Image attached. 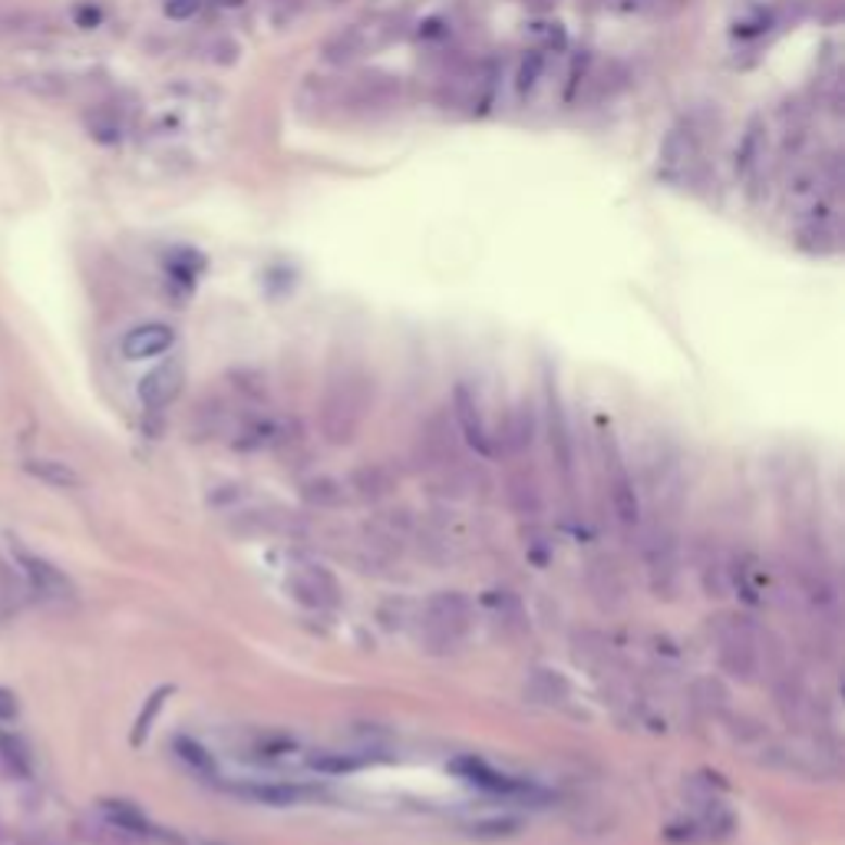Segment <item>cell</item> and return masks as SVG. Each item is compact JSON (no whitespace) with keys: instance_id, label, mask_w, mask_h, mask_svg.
Returning <instances> with one entry per match:
<instances>
[{"instance_id":"6da1fadb","label":"cell","mask_w":845,"mask_h":845,"mask_svg":"<svg viewBox=\"0 0 845 845\" xmlns=\"http://www.w3.org/2000/svg\"><path fill=\"white\" fill-rule=\"evenodd\" d=\"M367 403H370V393H367L364 377L333 380L327 387L324 406H320V433L327 437V443H333V446L351 443L367 413Z\"/></svg>"},{"instance_id":"7a4b0ae2","label":"cell","mask_w":845,"mask_h":845,"mask_svg":"<svg viewBox=\"0 0 845 845\" xmlns=\"http://www.w3.org/2000/svg\"><path fill=\"white\" fill-rule=\"evenodd\" d=\"M717 654L727 673L740 681H753L764 664V651H759V631L746 618H723L717 625Z\"/></svg>"},{"instance_id":"3957f363","label":"cell","mask_w":845,"mask_h":845,"mask_svg":"<svg viewBox=\"0 0 845 845\" xmlns=\"http://www.w3.org/2000/svg\"><path fill=\"white\" fill-rule=\"evenodd\" d=\"M472 605L459 591H440L430 598L427 611H422V625H427V644L430 647H456L463 634L469 631Z\"/></svg>"},{"instance_id":"277c9868","label":"cell","mask_w":845,"mask_h":845,"mask_svg":"<svg viewBox=\"0 0 845 845\" xmlns=\"http://www.w3.org/2000/svg\"><path fill=\"white\" fill-rule=\"evenodd\" d=\"M14 558H17V568L24 571L27 584L34 588V595H40L47 602H73L76 598L73 581L53 562H47V558H40V555H34L21 545H14Z\"/></svg>"},{"instance_id":"5b68a950","label":"cell","mask_w":845,"mask_h":845,"mask_svg":"<svg viewBox=\"0 0 845 845\" xmlns=\"http://www.w3.org/2000/svg\"><path fill=\"white\" fill-rule=\"evenodd\" d=\"M291 595L301 602V605H307V608H317V611H327V608H337V581L320 568V565H301V568H294V575H291Z\"/></svg>"},{"instance_id":"8992f818","label":"cell","mask_w":845,"mask_h":845,"mask_svg":"<svg viewBox=\"0 0 845 845\" xmlns=\"http://www.w3.org/2000/svg\"><path fill=\"white\" fill-rule=\"evenodd\" d=\"M453 416H456V422H459V433L466 437V443H469L476 453L492 456V437H489V427H485V419H482V406H479L476 393H472L466 383H459V387L453 390Z\"/></svg>"},{"instance_id":"52a82bcc","label":"cell","mask_w":845,"mask_h":845,"mask_svg":"<svg viewBox=\"0 0 845 845\" xmlns=\"http://www.w3.org/2000/svg\"><path fill=\"white\" fill-rule=\"evenodd\" d=\"M182 383H186L182 364L179 361H165V364H159L155 370H149L139 380V400L149 409H165L168 403L182 393Z\"/></svg>"},{"instance_id":"ba28073f","label":"cell","mask_w":845,"mask_h":845,"mask_svg":"<svg viewBox=\"0 0 845 845\" xmlns=\"http://www.w3.org/2000/svg\"><path fill=\"white\" fill-rule=\"evenodd\" d=\"M173 344H176V330L168 324H139L123 337L119 348L126 361H149L165 354Z\"/></svg>"},{"instance_id":"9c48e42d","label":"cell","mask_w":845,"mask_h":845,"mask_svg":"<svg viewBox=\"0 0 845 845\" xmlns=\"http://www.w3.org/2000/svg\"><path fill=\"white\" fill-rule=\"evenodd\" d=\"M615 466V476H611V509L618 516V522L625 529H634L641 522V502H638V492H634V482L631 476L618 466V459L611 463Z\"/></svg>"},{"instance_id":"30bf717a","label":"cell","mask_w":845,"mask_h":845,"mask_svg":"<svg viewBox=\"0 0 845 845\" xmlns=\"http://www.w3.org/2000/svg\"><path fill=\"white\" fill-rule=\"evenodd\" d=\"M100 816L116 829V832H126V835H149L152 825L146 819V812L126 799H106L100 803Z\"/></svg>"},{"instance_id":"8fae6325","label":"cell","mask_w":845,"mask_h":845,"mask_svg":"<svg viewBox=\"0 0 845 845\" xmlns=\"http://www.w3.org/2000/svg\"><path fill=\"white\" fill-rule=\"evenodd\" d=\"M235 793L255 799V803H265V806H294L311 796V790H304L298 783H248V786H238Z\"/></svg>"},{"instance_id":"7c38bea8","label":"cell","mask_w":845,"mask_h":845,"mask_svg":"<svg viewBox=\"0 0 845 845\" xmlns=\"http://www.w3.org/2000/svg\"><path fill=\"white\" fill-rule=\"evenodd\" d=\"M535 440V413H532V403H519L513 413H509V422H505V450H529Z\"/></svg>"},{"instance_id":"4fadbf2b","label":"cell","mask_w":845,"mask_h":845,"mask_svg":"<svg viewBox=\"0 0 845 845\" xmlns=\"http://www.w3.org/2000/svg\"><path fill=\"white\" fill-rule=\"evenodd\" d=\"M24 469L34 479H40L43 485H53V489H76L79 485V472L63 459H30V463H24Z\"/></svg>"},{"instance_id":"5bb4252c","label":"cell","mask_w":845,"mask_h":845,"mask_svg":"<svg viewBox=\"0 0 845 845\" xmlns=\"http://www.w3.org/2000/svg\"><path fill=\"white\" fill-rule=\"evenodd\" d=\"M548 433H552V453L558 456V466L568 472L571 469V437H568V422H565L562 403L552 390H548Z\"/></svg>"},{"instance_id":"9a60e30c","label":"cell","mask_w":845,"mask_h":845,"mask_svg":"<svg viewBox=\"0 0 845 845\" xmlns=\"http://www.w3.org/2000/svg\"><path fill=\"white\" fill-rule=\"evenodd\" d=\"M0 759H4V767L17 777L34 773V759H30L27 743L14 730H4V727H0Z\"/></svg>"},{"instance_id":"2e32d148","label":"cell","mask_w":845,"mask_h":845,"mask_svg":"<svg viewBox=\"0 0 845 845\" xmlns=\"http://www.w3.org/2000/svg\"><path fill=\"white\" fill-rule=\"evenodd\" d=\"M453 427L443 419V416H437L430 427H427V433H422V453H427V459H430V466L433 463H446L450 456H453Z\"/></svg>"},{"instance_id":"e0dca14e","label":"cell","mask_w":845,"mask_h":845,"mask_svg":"<svg viewBox=\"0 0 845 845\" xmlns=\"http://www.w3.org/2000/svg\"><path fill=\"white\" fill-rule=\"evenodd\" d=\"M351 485L357 489L361 499H370V502H374V499H380V495H387V492L393 489V476H390L387 466H380V463H367V466H361V469L354 472Z\"/></svg>"},{"instance_id":"ac0fdd59","label":"cell","mask_w":845,"mask_h":845,"mask_svg":"<svg viewBox=\"0 0 845 845\" xmlns=\"http://www.w3.org/2000/svg\"><path fill=\"white\" fill-rule=\"evenodd\" d=\"M301 499L307 505H314V509H333V505L344 502V485L330 476H317L301 485Z\"/></svg>"},{"instance_id":"d6986e66","label":"cell","mask_w":845,"mask_h":845,"mask_svg":"<svg viewBox=\"0 0 845 845\" xmlns=\"http://www.w3.org/2000/svg\"><path fill=\"white\" fill-rule=\"evenodd\" d=\"M367 50V34L361 27H348L344 34H337L327 47H324V56L330 63H348L354 56H361Z\"/></svg>"},{"instance_id":"ffe728a7","label":"cell","mask_w":845,"mask_h":845,"mask_svg":"<svg viewBox=\"0 0 845 845\" xmlns=\"http://www.w3.org/2000/svg\"><path fill=\"white\" fill-rule=\"evenodd\" d=\"M545 66H548V60H545L542 50H529V53L522 56V63H519V70H516V93H519L522 100L539 90V83H542V76H545Z\"/></svg>"},{"instance_id":"44dd1931","label":"cell","mask_w":845,"mask_h":845,"mask_svg":"<svg viewBox=\"0 0 845 845\" xmlns=\"http://www.w3.org/2000/svg\"><path fill=\"white\" fill-rule=\"evenodd\" d=\"M759 155H764V126H759V119H753L740 149H736V168H740L743 179L753 176V168L759 165Z\"/></svg>"},{"instance_id":"7402d4cb","label":"cell","mask_w":845,"mask_h":845,"mask_svg":"<svg viewBox=\"0 0 845 845\" xmlns=\"http://www.w3.org/2000/svg\"><path fill=\"white\" fill-rule=\"evenodd\" d=\"M691 155H694V136H691V129H688V133H684V129H670L667 139H664V149H660L664 165H667V168L684 165V162H691Z\"/></svg>"},{"instance_id":"603a6c76","label":"cell","mask_w":845,"mask_h":845,"mask_svg":"<svg viewBox=\"0 0 845 845\" xmlns=\"http://www.w3.org/2000/svg\"><path fill=\"white\" fill-rule=\"evenodd\" d=\"M176 753H179V759L186 767H192L196 773H205V777H212L215 773V759H212V753L205 749V746H199L196 740H189V736H179L176 740Z\"/></svg>"},{"instance_id":"cb8c5ba5","label":"cell","mask_w":845,"mask_h":845,"mask_svg":"<svg viewBox=\"0 0 845 845\" xmlns=\"http://www.w3.org/2000/svg\"><path fill=\"white\" fill-rule=\"evenodd\" d=\"M799 244L806 251H812V255H832L838 241H835V231L825 222H812L799 231Z\"/></svg>"},{"instance_id":"d4e9b609","label":"cell","mask_w":845,"mask_h":845,"mask_svg":"<svg viewBox=\"0 0 845 845\" xmlns=\"http://www.w3.org/2000/svg\"><path fill=\"white\" fill-rule=\"evenodd\" d=\"M87 126H90V136H97L100 142H116V139H123V119H119V113L110 110V106H100V110L87 119Z\"/></svg>"},{"instance_id":"484cf974","label":"cell","mask_w":845,"mask_h":845,"mask_svg":"<svg viewBox=\"0 0 845 845\" xmlns=\"http://www.w3.org/2000/svg\"><path fill=\"white\" fill-rule=\"evenodd\" d=\"M513 832H519V819H513V816L479 819V822L469 825V835H476V838H505V835H513Z\"/></svg>"},{"instance_id":"4316f807","label":"cell","mask_w":845,"mask_h":845,"mask_svg":"<svg viewBox=\"0 0 845 845\" xmlns=\"http://www.w3.org/2000/svg\"><path fill=\"white\" fill-rule=\"evenodd\" d=\"M311 767L317 773H348V770L361 767V759H354L348 753H320V756H311Z\"/></svg>"},{"instance_id":"83f0119b","label":"cell","mask_w":845,"mask_h":845,"mask_svg":"<svg viewBox=\"0 0 845 845\" xmlns=\"http://www.w3.org/2000/svg\"><path fill=\"white\" fill-rule=\"evenodd\" d=\"M304 11V0H268V17L275 27H291Z\"/></svg>"},{"instance_id":"f1b7e54d","label":"cell","mask_w":845,"mask_h":845,"mask_svg":"<svg viewBox=\"0 0 845 845\" xmlns=\"http://www.w3.org/2000/svg\"><path fill=\"white\" fill-rule=\"evenodd\" d=\"M173 694L168 688H162V691H155L152 697H149V704H146V710H142V717L136 720V733H133V743H142V736L149 733V723L155 720V714L162 710V704H165V697Z\"/></svg>"},{"instance_id":"f546056e","label":"cell","mask_w":845,"mask_h":845,"mask_svg":"<svg viewBox=\"0 0 845 845\" xmlns=\"http://www.w3.org/2000/svg\"><path fill=\"white\" fill-rule=\"evenodd\" d=\"M205 8V0H165L162 11L168 21H192Z\"/></svg>"},{"instance_id":"4dcf8cb0","label":"cell","mask_w":845,"mask_h":845,"mask_svg":"<svg viewBox=\"0 0 845 845\" xmlns=\"http://www.w3.org/2000/svg\"><path fill=\"white\" fill-rule=\"evenodd\" d=\"M17 710H21V704H17V694L14 691H8V688H0V720H14L17 717Z\"/></svg>"}]
</instances>
